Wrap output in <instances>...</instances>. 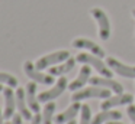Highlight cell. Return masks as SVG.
Here are the masks:
<instances>
[{
    "mask_svg": "<svg viewBox=\"0 0 135 124\" xmlns=\"http://www.w3.org/2000/svg\"><path fill=\"white\" fill-rule=\"evenodd\" d=\"M79 124H91V110L87 104L81 105V110H80V123Z\"/></svg>",
    "mask_w": 135,
    "mask_h": 124,
    "instance_id": "19",
    "label": "cell"
},
{
    "mask_svg": "<svg viewBox=\"0 0 135 124\" xmlns=\"http://www.w3.org/2000/svg\"><path fill=\"white\" fill-rule=\"evenodd\" d=\"M3 89H4V88H3V87H2V85H0V92L3 91Z\"/></svg>",
    "mask_w": 135,
    "mask_h": 124,
    "instance_id": "28",
    "label": "cell"
},
{
    "mask_svg": "<svg viewBox=\"0 0 135 124\" xmlns=\"http://www.w3.org/2000/svg\"><path fill=\"white\" fill-rule=\"evenodd\" d=\"M67 88H68L67 78H65V77H60V79L55 82V85H54L52 88L48 89V91L41 92V94L38 95V101H39V103H50V101L58 98Z\"/></svg>",
    "mask_w": 135,
    "mask_h": 124,
    "instance_id": "6",
    "label": "cell"
},
{
    "mask_svg": "<svg viewBox=\"0 0 135 124\" xmlns=\"http://www.w3.org/2000/svg\"><path fill=\"white\" fill-rule=\"evenodd\" d=\"M77 62H81V63H86V65H90L99 72L102 77H106V78H110L112 75V69L106 65L105 62H102V58L96 56V55H90V53H79L76 58Z\"/></svg>",
    "mask_w": 135,
    "mask_h": 124,
    "instance_id": "1",
    "label": "cell"
},
{
    "mask_svg": "<svg viewBox=\"0 0 135 124\" xmlns=\"http://www.w3.org/2000/svg\"><path fill=\"white\" fill-rule=\"evenodd\" d=\"M106 124H123V123H119V120H116V121H109Z\"/></svg>",
    "mask_w": 135,
    "mask_h": 124,
    "instance_id": "25",
    "label": "cell"
},
{
    "mask_svg": "<svg viewBox=\"0 0 135 124\" xmlns=\"http://www.w3.org/2000/svg\"><path fill=\"white\" fill-rule=\"evenodd\" d=\"M55 111V104L54 103H47L44 107V114H42V124H52V115Z\"/></svg>",
    "mask_w": 135,
    "mask_h": 124,
    "instance_id": "18",
    "label": "cell"
},
{
    "mask_svg": "<svg viewBox=\"0 0 135 124\" xmlns=\"http://www.w3.org/2000/svg\"><path fill=\"white\" fill-rule=\"evenodd\" d=\"M67 124H76V121H74V120H73V121H68Z\"/></svg>",
    "mask_w": 135,
    "mask_h": 124,
    "instance_id": "26",
    "label": "cell"
},
{
    "mask_svg": "<svg viewBox=\"0 0 135 124\" xmlns=\"http://www.w3.org/2000/svg\"><path fill=\"white\" fill-rule=\"evenodd\" d=\"M90 14L97 22L99 37L102 40H108L110 37V22H109V17L106 14V12L102 10L100 7H93V9H90Z\"/></svg>",
    "mask_w": 135,
    "mask_h": 124,
    "instance_id": "3",
    "label": "cell"
},
{
    "mask_svg": "<svg viewBox=\"0 0 135 124\" xmlns=\"http://www.w3.org/2000/svg\"><path fill=\"white\" fill-rule=\"evenodd\" d=\"M22 115L21 114H15L12 117V124H22Z\"/></svg>",
    "mask_w": 135,
    "mask_h": 124,
    "instance_id": "23",
    "label": "cell"
},
{
    "mask_svg": "<svg viewBox=\"0 0 135 124\" xmlns=\"http://www.w3.org/2000/svg\"><path fill=\"white\" fill-rule=\"evenodd\" d=\"M3 118H4V115L2 112V108H0V124H3Z\"/></svg>",
    "mask_w": 135,
    "mask_h": 124,
    "instance_id": "24",
    "label": "cell"
},
{
    "mask_svg": "<svg viewBox=\"0 0 135 124\" xmlns=\"http://www.w3.org/2000/svg\"><path fill=\"white\" fill-rule=\"evenodd\" d=\"M31 124H42V117L39 115V112H36V114L32 117V120H31Z\"/></svg>",
    "mask_w": 135,
    "mask_h": 124,
    "instance_id": "22",
    "label": "cell"
},
{
    "mask_svg": "<svg viewBox=\"0 0 135 124\" xmlns=\"http://www.w3.org/2000/svg\"><path fill=\"white\" fill-rule=\"evenodd\" d=\"M15 94H16V107L19 110V114L25 120H32V112H31V108L26 103V92H25V89L18 88Z\"/></svg>",
    "mask_w": 135,
    "mask_h": 124,
    "instance_id": "11",
    "label": "cell"
},
{
    "mask_svg": "<svg viewBox=\"0 0 135 124\" xmlns=\"http://www.w3.org/2000/svg\"><path fill=\"white\" fill-rule=\"evenodd\" d=\"M73 46L77 48V49L90 51L93 55H96V56H99V58H105V55H106L105 51H103L96 42H93V40H90V39H86V37H77V39H74L73 40Z\"/></svg>",
    "mask_w": 135,
    "mask_h": 124,
    "instance_id": "8",
    "label": "cell"
},
{
    "mask_svg": "<svg viewBox=\"0 0 135 124\" xmlns=\"http://www.w3.org/2000/svg\"><path fill=\"white\" fill-rule=\"evenodd\" d=\"M106 65H108L115 74L120 75V77H123V78H135V65L134 66L125 65L123 62L118 61L116 58H113V56H108Z\"/></svg>",
    "mask_w": 135,
    "mask_h": 124,
    "instance_id": "7",
    "label": "cell"
},
{
    "mask_svg": "<svg viewBox=\"0 0 135 124\" xmlns=\"http://www.w3.org/2000/svg\"><path fill=\"white\" fill-rule=\"evenodd\" d=\"M126 114H128V117H129V118H131L132 123H135V105L129 104L128 108H126Z\"/></svg>",
    "mask_w": 135,
    "mask_h": 124,
    "instance_id": "21",
    "label": "cell"
},
{
    "mask_svg": "<svg viewBox=\"0 0 135 124\" xmlns=\"http://www.w3.org/2000/svg\"><path fill=\"white\" fill-rule=\"evenodd\" d=\"M25 92H26V103H28V105H29L31 111H33L35 114L39 112L41 107H39V101H38V97H36V82L35 81L26 84Z\"/></svg>",
    "mask_w": 135,
    "mask_h": 124,
    "instance_id": "15",
    "label": "cell"
},
{
    "mask_svg": "<svg viewBox=\"0 0 135 124\" xmlns=\"http://www.w3.org/2000/svg\"><path fill=\"white\" fill-rule=\"evenodd\" d=\"M80 110H81V104H80V101H73V104H71L65 111L60 112V114L55 117L54 121H55L57 124H65V123H68V121H73L74 117L80 112Z\"/></svg>",
    "mask_w": 135,
    "mask_h": 124,
    "instance_id": "14",
    "label": "cell"
},
{
    "mask_svg": "<svg viewBox=\"0 0 135 124\" xmlns=\"http://www.w3.org/2000/svg\"><path fill=\"white\" fill-rule=\"evenodd\" d=\"M74 66H76V59L74 58H68L67 61L61 62V65H55L52 68H50V75H52V77H61L64 74H68Z\"/></svg>",
    "mask_w": 135,
    "mask_h": 124,
    "instance_id": "17",
    "label": "cell"
},
{
    "mask_svg": "<svg viewBox=\"0 0 135 124\" xmlns=\"http://www.w3.org/2000/svg\"><path fill=\"white\" fill-rule=\"evenodd\" d=\"M23 71L26 74V77H29L32 81H35L36 84H42V85H51L54 84V77L50 74H42L39 69H36L35 63H32L31 61H26L23 65Z\"/></svg>",
    "mask_w": 135,
    "mask_h": 124,
    "instance_id": "5",
    "label": "cell"
},
{
    "mask_svg": "<svg viewBox=\"0 0 135 124\" xmlns=\"http://www.w3.org/2000/svg\"><path fill=\"white\" fill-rule=\"evenodd\" d=\"M89 82L94 87H103V88H108L110 91L116 92V94H122L123 92V87L119 82L113 81L112 78H106V77H91L89 79Z\"/></svg>",
    "mask_w": 135,
    "mask_h": 124,
    "instance_id": "10",
    "label": "cell"
},
{
    "mask_svg": "<svg viewBox=\"0 0 135 124\" xmlns=\"http://www.w3.org/2000/svg\"><path fill=\"white\" fill-rule=\"evenodd\" d=\"M122 118V112L115 111V110H103L102 112L94 115V118L91 120V124H103L109 123V121H116Z\"/></svg>",
    "mask_w": 135,
    "mask_h": 124,
    "instance_id": "16",
    "label": "cell"
},
{
    "mask_svg": "<svg viewBox=\"0 0 135 124\" xmlns=\"http://www.w3.org/2000/svg\"><path fill=\"white\" fill-rule=\"evenodd\" d=\"M0 84H6V85L10 87V88H16V87H18V79L10 74L0 72Z\"/></svg>",
    "mask_w": 135,
    "mask_h": 124,
    "instance_id": "20",
    "label": "cell"
},
{
    "mask_svg": "<svg viewBox=\"0 0 135 124\" xmlns=\"http://www.w3.org/2000/svg\"><path fill=\"white\" fill-rule=\"evenodd\" d=\"M3 94H4V111L3 115L6 120L12 118L15 115V108H16V94L12 91L10 87L3 89Z\"/></svg>",
    "mask_w": 135,
    "mask_h": 124,
    "instance_id": "13",
    "label": "cell"
},
{
    "mask_svg": "<svg viewBox=\"0 0 135 124\" xmlns=\"http://www.w3.org/2000/svg\"><path fill=\"white\" fill-rule=\"evenodd\" d=\"M110 97V89L103 88V87H87V88L74 91L71 95V101H81V100H89V98H109Z\"/></svg>",
    "mask_w": 135,
    "mask_h": 124,
    "instance_id": "2",
    "label": "cell"
},
{
    "mask_svg": "<svg viewBox=\"0 0 135 124\" xmlns=\"http://www.w3.org/2000/svg\"><path fill=\"white\" fill-rule=\"evenodd\" d=\"M68 58H70V52L68 51H57L54 53H50V55H45V56L39 58L35 62V66H36V69L42 71V69L50 68L51 65H57L60 62H64Z\"/></svg>",
    "mask_w": 135,
    "mask_h": 124,
    "instance_id": "4",
    "label": "cell"
},
{
    "mask_svg": "<svg viewBox=\"0 0 135 124\" xmlns=\"http://www.w3.org/2000/svg\"><path fill=\"white\" fill-rule=\"evenodd\" d=\"M90 74H91V69H90V65H86V63H83L81 69H80L79 75H77V78L73 81V82L68 85V89L70 91H79V89H81L83 87L86 85V82H87L89 79H90Z\"/></svg>",
    "mask_w": 135,
    "mask_h": 124,
    "instance_id": "12",
    "label": "cell"
},
{
    "mask_svg": "<svg viewBox=\"0 0 135 124\" xmlns=\"http://www.w3.org/2000/svg\"><path fill=\"white\" fill-rule=\"evenodd\" d=\"M134 101V97L131 94H116L115 97H109L100 104V108L102 110H110L113 107L118 105H128V104H132Z\"/></svg>",
    "mask_w": 135,
    "mask_h": 124,
    "instance_id": "9",
    "label": "cell"
},
{
    "mask_svg": "<svg viewBox=\"0 0 135 124\" xmlns=\"http://www.w3.org/2000/svg\"><path fill=\"white\" fill-rule=\"evenodd\" d=\"M6 124H10V123H6Z\"/></svg>",
    "mask_w": 135,
    "mask_h": 124,
    "instance_id": "29",
    "label": "cell"
},
{
    "mask_svg": "<svg viewBox=\"0 0 135 124\" xmlns=\"http://www.w3.org/2000/svg\"><path fill=\"white\" fill-rule=\"evenodd\" d=\"M132 16H134V19H135V9L132 10Z\"/></svg>",
    "mask_w": 135,
    "mask_h": 124,
    "instance_id": "27",
    "label": "cell"
}]
</instances>
